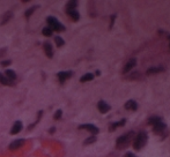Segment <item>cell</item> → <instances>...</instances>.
<instances>
[{
  "label": "cell",
  "instance_id": "1",
  "mask_svg": "<svg viewBox=\"0 0 170 157\" xmlns=\"http://www.w3.org/2000/svg\"><path fill=\"white\" fill-rule=\"evenodd\" d=\"M134 136V132H129L127 134H124L122 136H119L116 141V148L117 149H124L129 146V143L131 142V140Z\"/></svg>",
  "mask_w": 170,
  "mask_h": 157
},
{
  "label": "cell",
  "instance_id": "2",
  "mask_svg": "<svg viewBox=\"0 0 170 157\" xmlns=\"http://www.w3.org/2000/svg\"><path fill=\"white\" fill-rule=\"evenodd\" d=\"M147 140H148V135L146 132H140L134 141H133V148L135 150H140V149H143V147H145V144L147 143Z\"/></svg>",
  "mask_w": 170,
  "mask_h": 157
},
{
  "label": "cell",
  "instance_id": "3",
  "mask_svg": "<svg viewBox=\"0 0 170 157\" xmlns=\"http://www.w3.org/2000/svg\"><path fill=\"white\" fill-rule=\"evenodd\" d=\"M46 22L49 24V28L52 29V31L56 30V31H58V33H62V31H65L66 30V28L58 20H57L56 17H53V16H49L46 19Z\"/></svg>",
  "mask_w": 170,
  "mask_h": 157
},
{
  "label": "cell",
  "instance_id": "4",
  "mask_svg": "<svg viewBox=\"0 0 170 157\" xmlns=\"http://www.w3.org/2000/svg\"><path fill=\"white\" fill-rule=\"evenodd\" d=\"M79 130H87V131H89L93 135H96V134H98V132H100V130L95 126V125H93V124L80 125V126H79Z\"/></svg>",
  "mask_w": 170,
  "mask_h": 157
},
{
  "label": "cell",
  "instance_id": "5",
  "mask_svg": "<svg viewBox=\"0 0 170 157\" xmlns=\"http://www.w3.org/2000/svg\"><path fill=\"white\" fill-rule=\"evenodd\" d=\"M135 65H137V59H130L127 62H126V65L124 66V68H123V73H129L131 69H133L134 67H135Z\"/></svg>",
  "mask_w": 170,
  "mask_h": 157
},
{
  "label": "cell",
  "instance_id": "6",
  "mask_svg": "<svg viewBox=\"0 0 170 157\" xmlns=\"http://www.w3.org/2000/svg\"><path fill=\"white\" fill-rule=\"evenodd\" d=\"M43 49H44V52H45V54H46L48 58H52L53 57V47H52L51 43L45 42L44 45H43Z\"/></svg>",
  "mask_w": 170,
  "mask_h": 157
},
{
  "label": "cell",
  "instance_id": "7",
  "mask_svg": "<svg viewBox=\"0 0 170 157\" xmlns=\"http://www.w3.org/2000/svg\"><path fill=\"white\" fill-rule=\"evenodd\" d=\"M24 143H25L24 139H19V140H15V141H13V142L9 144V149H11V150H16V149L21 148Z\"/></svg>",
  "mask_w": 170,
  "mask_h": 157
},
{
  "label": "cell",
  "instance_id": "8",
  "mask_svg": "<svg viewBox=\"0 0 170 157\" xmlns=\"http://www.w3.org/2000/svg\"><path fill=\"white\" fill-rule=\"evenodd\" d=\"M97 109H98V111L101 112V113H106L109 110H110V105L109 104H106L104 101H100L98 103H97Z\"/></svg>",
  "mask_w": 170,
  "mask_h": 157
},
{
  "label": "cell",
  "instance_id": "9",
  "mask_svg": "<svg viewBox=\"0 0 170 157\" xmlns=\"http://www.w3.org/2000/svg\"><path fill=\"white\" fill-rule=\"evenodd\" d=\"M57 76H58L60 83H64L66 80H68L71 76H72V72H59L58 74H57Z\"/></svg>",
  "mask_w": 170,
  "mask_h": 157
},
{
  "label": "cell",
  "instance_id": "10",
  "mask_svg": "<svg viewBox=\"0 0 170 157\" xmlns=\"http://www.w3.org/2000/svg\"><path fill=\"white\" fill-rule=\"evenodd\" d=\"M21 131H22V122L17 120V121H15L14 125H13V127H12V130H11V134L15 135V134L20 133Z\"/></svg>",
  "mask_w": 170,
  "mask_h": 157
},
{
  "label": "cell",
  "instance_id": "11",
  "mask_svg": "<svg viewBox=\"0 0 170 157\" xmlns=\"http://www.w3.org/2000/svg\"><path fill=\"white\" fill-rule=\"evenodd\" d=\"M165 124L164 122H159V124H156V125H154V126H153V131L156 133V134H160V133H162L164 130H165Z\"/></svg>",
  "mask_w": 170,
  "mask_h": 157
},
{
  "label": "cell",
  "instance_id": "12",
  "mask_svg": "<svg viewBox=\"0 0 170 157\" xmlns=\"http://www.w3.org/2000/svg\"><path fill=\"white\" fill-rule=\"evenodd\" d=\"M125 109L126 110H131V111H135V110H138V103L135 101H133V100L127 101L125 103Z\"/></svg>",
  "mask_w": 170,
  "mask_h": 157
},
{
  "label": "cell",
  "instance_id": "13",
  "mask_svg": "<svg viewBox=\"0 0 170 157\" xmlns=\"http://www.w3.org/2000/svg\"><path fill=\"white\" fill-rule=\"evenodd\" d=\"M125 124H126V119H122L120 121H117V122H113V124H111L109 130H110V132H113V131H115L117 127H123Z\"/></svg>",
  "mask_w": 170,
  "mask_h": 157
},
{
  "label": "cell",
  "instance_id": "14",
  "mask_svg": "<svg viewBox=\"0 0 170 157\" xmlns=\"http://www.w3.org/2000/svg\"><path fill=\"white\" fill-rule=\"evenodd\" d=\"M0 83L4 84V86H8V87H14V86H15V83H14L13 81L8 80V79H7L6 76H4L1 73H0Z\"/></svg>",
  "mask_w": 170,
  "mask_h": 157
},
{
  "label": "cell",
  "instance_id": "15",
  "mask_svg": "<svg viewBox=\"0 0 170 157\" xmlns=\"http://www.w3.org/2000/svg\"><path fill=\"white\" fill-rule=\"evenodd\" d=\"M12 17H13V13H12L11 11L6 12V13L3 15V19H1V21H0V24H1V25H5Z\"/></svg>",
  "mask_w": 170,
  "mask_h": 157
},
{
  "label": "cell",
  "instance_id": "16",
  "mask_svg": "<svg viewBox=\"0 0 170 157\" xmlns=\"http://www.w3.org/2000/svg\"><path fill=\"white\" fill-rule=\"evenodd\" d=\"M5 74H6V77L8 79V80H11V81H15L16 80V74H15V72L14 71H12V69H6V72H5Z\"/></svg>",
  "mask_w": 170,
  "mask_h": 157
},
{
  "label": "cell",
  "instance_id": "17",
  "mask_svg": "<svg viewBox=\"0 0 170 157\" xmlns=\"http://www.w3.org/2000/svg\"><path fill=\"white\" fill-rule=\"evenodd\" d=\"M76 6H78V1H75V0H71V1H68V3L66 4V12L74 11Z\"/></svg>",
  "mask_w": 170,
  "mask_h": 157
},
{
  "label": "cell",
  "instance_id": "18",
  "mask_svg": "<svg viewBox=\"0 0 170 157\" xmlns=\"http://www.w3.org/2000/svg\"><path fill=\"white\" fill-rule=\"evenodd\" d=\"M92 80H94V74H92V73H87V74H84V75H82L81 76V79H80V81L83 83V82H88V81H92Z\"/></svg>",
  "mask_w": 170,
  "mask_h": 157
},
{
  "label": "cell",
  "instance_id": "19",
  "mask_svg": "<svg viewBox=\"0 0 170 157\" xmlns=\"http://www.w3.org/2000/svg\"><path fill=\"white\" fill-rule=\"evenodd\" d=\"M162 71H163L162 67H152V68H148V69H147L146 74H147V75H152V74L160 73V72H162Z\"/></svg>",
  "mask_w": 170,
  "mask_h": 157
},
{
  "label": "cell",
  "instance_id": "20",
  "mask_svg": "<svg viewBox=\"0 0 170 157\" xmlns=\"http://www.w3.org/2000/svg\"><path fill=\"white\" fill-rule=\"evenodd\" d=\"M68 13V15L71 16V19L73 20V21H79V19H80V14H79V12L78 11H70V12H67Z\"/></svg>",
  "mask_w": 170,
  "mask_h": 157
},
{
  "label": "cell",
  "instance_id": "21",
  "mask_svg": "<svg viewBox=\"0 0 170 157\" xmlns=\"http://www.w3.org/2000/svg\"><path fill=\"white\" fill-rule=\"evenodd\" d=\"M37 8H38V6H37V5H35V6L30 7L29 9H27V11H25V13H24L25 17H27V19H29V17H30V16L33 15V13H34V12H35V11H36Z\"/></svg>",
  "mask_w": 170,
  "mask_h": 157
},
{
  "label": "cell",
  "instance_id": "22",
  "mask_svg": "<svg viewBox=\"0 0 170 157\" xmlns=\"http://www.w3.org/2000/svg\"><path fill=\"white\" fill-rule=\"evenodd\" d=\"M162 120H161V117H151L149 119H148V124L149 125H152V126H154V125H156V124H159V122H161Z\"/></svg>",
  "mask_w": 170,
  "mask_h": 157
},
{
  "label": "cell",
  "instance_id": "23",
  "mask_svg": "<svg viewBox=\"0 0 170 157\" xmlns=\"http://www.w3.org/2000/svg\"><path fill=\"white\" fill-rule=\"evenodd\" d=\"M54 42H56V44H57V46H58V47H62V46H64V44H65V41H64L60 36L54 37Z\"/></svg>",
  "mask_w": 170,
  "mask_h": 157
},
{
  "label": "cell",
  "instance_id": "24",
  "mask_svg": "<svg viewBox=\"0 0 170 157\" xmlns=\"http://www.w3.org/2000/svg\"><path fill=\"white\" fill-rule=\"evenodd\" d=\"M42 34H43L44 36H46V37H50V36H52V29L49 28V27H45V28H43V30H42Z\"/></svg>",
  "mask_w": 170,
  "mask_h": 157
},
{
  "label": "cell",
  "instance_id": "25",
  "mask_svg": "<svg viewBox=\"0 0 170 157\" xmlns=\"http://www.w3.org/2000/svg\"><path fill=\"white\" fill-rule=\"evenodd\" d=\"M96 141V136L95 135H92V136H89L88 139H86L83 141V144L84 146H88V144H92V143H94Z\"/></svg>",
  "mask_w": 170,
  "mask_h": 157
},
{
  "label": "cell",
  "instance_id": "26",
  "mask_svg": "<svg viewBox=\"0 0 170 157\" xmlns=\"http://www.w3.org/2000/svg\"><path fill=\"white\" fill-rule=\"evenodd\" d=\"M62 116H63V111L62 110H57V112L54 113V120H59L60 118H62Z\"/></svg>",
  "mask_w": 170,
  "mask_h": 157
},
{
  "label": "cell",
  "instance_id": "27",
  "mask_svg": "<svg viewBox=\"0 0 170 157\" xmlns=\"http://www.w3.org/2000/svg\"><path fill=\"white\" fill-rule=\"evenodd\" d=\"M11 64H12L11 60H4V61H1V66H3V67H7V66H9Z\"/></svg>",
  "mask_w": 170,
  "mask_h": 157
},
{
  "label": "cell",
  "instance_id": "28",
  "mask_svg": "<svg viewBox=\"0 0 170 157\" xmlns=\"http://www.w3.org/2000/svg\"><path fill=\"white\" fill-rule=\"evenodd\" d=\"M116 17H117V15H112V16H111V22H110V29L112 28L113 23H115V20H116Z\"/></svg>",
  "mask_w": 170,
  "mask_h": 157
},
{
  "label": "cell",
  "instance_id": "29",
  "mask_svg": "<svg viewBox=\"0 0 170 157\" xmlns=\"http://www.w3.org/2000/svg\"><path fill=\"white\" fill-rule=\"evenodd\" d=\"M125 157H137L134 154H132V152H127L126 155H125Z\"/></svg>",
  "mask_w": 170,
  "mask_h": 157
},
{
  "label": "cell",
  "instance_id": "30",
  "mask_svg": "<svg viewBox=\"0 0 170 157\" xmlns=\"http://www.w3.org/2000/svg\"><path fill=\"white\" fill-rule=\"evenodd\" d=\"M54 132H56V127H51V128H50V131H49V133H50V134H53Z\"/></svg>",
  "mask_w": 170,
  "mask_h": 157
},
{
  "label": "cell",
  "instance_id": "31",
  "mask_svg": "<svg viewBox=\"0 0 170 157\" xmlns=\"http://www.w3.org/2000/svg\"><path fill=\"white\" fill-rule=\"evenodd\" d=\"M169 39H170V36H169Z\"/></svg>",
  "mask_w": 170,
  "mask_h": 157
}]
</instances>
